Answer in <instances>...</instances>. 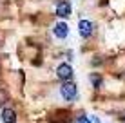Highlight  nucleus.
Returning a JSON list of instances; mask_svg holds the SVG:
<instances>
[{
    "label": "nucleus",
    "mask_w": 125,
    "mask_h": 123,
    "mask_svg": "<svg viewBox=\"0 0 125 123\" xmlns=\"http://www.w3.org/2000/svg\"><path fill=\"white\" fill-rule=\"evenodd\" d=\"M78 33L82 38H89L94 33V24L91 20H80L78 22Z\"/></svg>",
    "instance_id": "obj_3"
},
{
    "label": "nucleus",
    "mask_w": 125,
    "mask_h": 123,
    "mask_svg": "<svg viewBox=\"0 0 125 123\" xmlns=\"http://www.w3.org/2000/svg\"><path fill=\"white\" fill-rule=\"evenodd\" d=\"M7 101V91L0 89V107H4V103Z\"/></svg>",
    "instance_id": "obj_8"
},
{
    "label": "nucleus",
    "mask_w": 125,
    "mask_h": 123,
    "mask_svg": "<svg viewBox=\"0 0 125 123\" xmlns=\"http://www.w3.org/2000/svg\"><path fill=\"white\" fill-rule=\"evenodd\" d=\"M76 123H93V121L89 120V118H85V116H80V118H78V121H76Z\"/></svg>",
    "instance_id": "obj_9"
},
{
    "label": "nucleus",
    "mask_w": 125,
    "mask_h": 123,
    "mask_svg": "<svg viewBox=\"0 0 125 123\" xmlns=\"http://www.w3.org/2000/svg\"><path fill=\"white\" fill-rule=\"evenodd\" d=\"M56 16H60V18L71 16V4L69 2H58L56 4Z\"/></svg>",
    "instance_id": "obj_5"
},
{
    "label": "nucleus",
    "mask_w": 125,
    "mask_h": 123,
    "mask_svg": "<svg viewBox=\"0 0 125 123\" xmlns=\"http://www.w3.org/2000/svg\"><path fill=\"white\" fill-rule=\"evenodd\" d=\"M73 67L69 65V63H60V65L56 67V78L58 80H62V82H69V80L73 78Z\"/></svg>",
    "instance_id": "obj_2"
},
{
    "label": "nucleus",
    "mask_w": 125,
    "mask_h": 123,
    "mask_svg": "<svg viewBox=\"0 0 125 123\" xmlns=\"http://www.w3.org/2000/svg\"><path fill=\"white\" fill-rule=\"evenodd\" d=\"M91 121H93V123H100V120H98V118H93Z\"/></svg>",
    "instance_id": "obj_10"
},
{
    "label": "nucleus",
    "mask_w": 125,
    "mask_h": 123,
    "mask_svg": "<svg viewBox=\"0 0 125 123\" xmlns=\"http://www.w3.org/2000/svg\"><path fill=\"white\" fill-rule=\"evenodd\" d=\"M123 123H125V116H123Z\"/></svg>",
    "instance_id": "obj_11"
},
{
    "label": "nucleus",
    "mask_w": 125,
    "mask_h": 123,
    "mask_svg": "<svg viewBox=\"0 0 125 123\" xmlns=\"http://www.w3.org/2000/svg\"><path fill=\"white\" fill-rule=\"evenodd\" d=\"M53 35L56 36V38H67V35H69V25H67V22H56V24H54Z\"/></svg>",
    "instance_id": "obj_4"
},
{
    "label": "nucleus",
    "mask_w": 125,
    "mask_h": 123,
    "mask_svg": "<svg viewBox=\"0 0 125 123\" xmlns=\"http://www.w3.org/2000/svg\"><path fill=\"white\" fill-rule=\"evenodd\" d=\"M60 96H62L65 101L76 100V96H78V85H76L73 80H69V82H63L62 85H60Z\"/></svg>",
    "instance_id": "obj_1"
},
{
    "label": "nucleus",
    "mask_w": 125,
    "mask_h": 123,
    "mask_svg": "<svg viewBox=\"0 0 125 123\" xmlns=\"http://www.w3.org/2000/svg\"><path fill=\"white\" fill-rule=\"evenodd\" d=\"M89 82H91V85H93L94 89H98V87L102 85L103 78H102V76L98 74V73H91V74H89Z\"/></svg>",
    "instance_id": "obj_7"
},
{
    "label": "nucleus",
    "mask_w": 125,
    "mask_h": 123,
    "mask_svg": "<svg viewBox=\"0 0 125 123\" xmlns=\"http://www.w3.org/2000/svg\"><path fill=\"white\" fill-rule=\"evenodd\" d=\"M0 118H2L4 123H16V112L13 111V109L4 107L2 112H0Z\"/></svg>",
    "instance_id": "obj_6"
}]
</instances>
